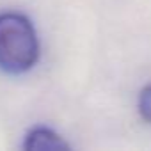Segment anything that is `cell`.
<instances>
[{
    "label": "cell",
    "mask_w": 151,
    "mask_h": 151,
    "mask_svg": "<svg viewBox=\"0 0 151 151\" xmlns=\"http://www.w3.org/2000/svg\"><path fill=\"white\" fill-rule=\"evenodd\" d=\"M139 112L142 119L151 124V84L146 86L139 94Z\"/></svg>",
    "instance_id": "cell-3"
},
{
    "label": "cell",
    "mask_w": 151,
    "mask_h": 151,
    "mask_svg": "<svg viewBox=\"0 0 151 151\" xmlns=\"http://www.w3.org/2000/svg\"><path fill=\"white\" fill-rule=\"evenodd\" d=\"M23 147L29 151H55V149H68L69 144L62 140L60 135H57L50 128L39 126L27 133Z\"/></svg>",
    "instance_id": "cell-2"
},
{
    "label": "cell",
    "mask_w": 151,
    "mask_h": 151,
    "mask_svg": "<svg viewBox=\"0 0 151 151\" xmlns=\"http://www.w3.org/2000/svg\"><path fill=\"white\" fill-rule=\"evenodd\" d=\"M39 59V41L30 20L20 13L0 14V68L7 73L29 71Z\"/></svg>",
    "instance_id": "cell-1"
}]
</instances>
